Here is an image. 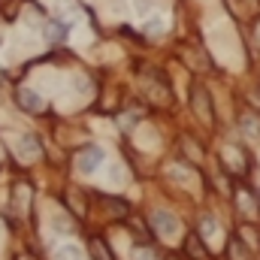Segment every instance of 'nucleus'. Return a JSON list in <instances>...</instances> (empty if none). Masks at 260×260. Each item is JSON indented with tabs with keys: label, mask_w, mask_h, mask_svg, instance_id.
I'll use <instances>...</instances> for the list:
<instances>
[{
	"label": "nucleus",
	"mask_w": 260,
	"mask_h": 260,
	"mask_svg": "<svg viewBox=\"0 0 260 260\" xmlns=\"http://www.w3.org/2000/svg\"><path fill=\"white\" fill-rule=\"evenodd\" d=\"M151 224H154V233H157V236H164V239H173V236L179 233V218H176L173 212L157 209V212H154V218H151Z\"/></svg>",
	"instance_id": "f257e3e1"
},
{
	"label": "nucleus",
	"mask_w": 260,
	"mask_h": 260,
	"mask_svg": "<svg viewBox=\"0 0 260 260\" xmlns=\"http://www.w3.org/2000/svg\"><path fill=\"white\" fill-rule=\"evenodd\" d=\"M100 164H103V148H100V145H88V148H82L79 157H76L79 173H94Z\"/></svg>",
	"instance_id": "f03ea898"
},
{
	"label": "nucleus",
	"mask_w": 260,
	"mask_h": 260,
	"mask_svg": "<svg viewBox=\"0 0 260 260\" xmlns=\"http://www.w3.org/2000/svg\"><path fill=\"white\" fill-rule=\"evenodd\" d=\"M191 106H194L197 118H200L206 127L215 124V115H212V109H209V94H206L203 88H194V91H191Z\"/></svg>",
	"instance_id": "7ed1b4c3"
},
{
	"label": "nucleus",
	"mask_w": 260,
	"mask_h": 260,
	"mask_svg": "<svg viewBox=\"0 0 260 260\" xmlns=\"http://www.w3.org/2000/svg\"><path fill=\"white\" fill-rule=\"evenodd\" d=\"M15 100H18V106L24 109V112H43L46 109V103H43V97L40 94H34L30 88H18V94H15Z\"/></svg>",
	"instance_id": "20e7f679"
},
{
	"label": "nucleus",
	"mask_w": 260,
	"mask_h": 260,
	"mask_svg": "<svg viewBox=\"0 0 260 260\" xmlns=\"http://www.w3.org/2000/svg\"><path fill=\"white\" fill-rule=\"evenodd\" d=\"M18 151H24V157L30 160V157H37V154H40V142H37L34 136H21V142H18Z\"/></svg>",
	"instance_id": "39448f33"
},
{
	"label": "nucleus",
	"mask_w": 260,
	"mask_h": 260,
	"mask_svg": "<svg viewBox=\"0 0 260 260\" xmlns=\"http://www.w3.org/2000/svg\"><path fill=\"white\" fill-rule=\"evenodd\" d=\"M91 254H94V260H112L109 245H106L103 239H91Z\"/></svg>",
	"instance_id": "423d86ee"
},
{
	"label": "nucleus",
	"mask_w": 260,
	"mask_h": 260,
	"mask_svg": "<svg viewBox=\"0 0 260 260\" xmlns=\"http://www.w3.org/2000/svg\"><path fill=\"white\" fill-rule=\"evenodd\" d=\"M46 37H49L52 43H64V37H67V24H58V21H52V24L46 27Z\"/></svg>",
	"instance_id": "0eeeda50"
},
{
	"label": "nucleus",
	"mask_w": 260,
	"mask_h": 260,
	"mask_svg": "<svg viewBox=\"0 0 260 260\" xmlns=\"http://www.w3.org/2000/svg\"><path fill=\"white\" fill-rule=\"evenodd\" d=\"M55 260H82V251L76 245H64V248H58Z\"/></svg>",
	"instance_id": "6e6552de"
},
{
	"label": "nucleus",
	"mask_w": 260,
	"mask_h": 260,
	"mask_svg": "<svg viewBox=\"0 0 260 260\" xmlns=\"http://www.w3.org/2000/svg\"><path fill=\"white\" fill-rule=\"evenodd\" d=\"M239 124H242V127H248L245 133H251V136H260V121H257V118H251V115H245V118H242Z\"/></svg>",
	"instance_id": "1a4fd4ad"
},
{
	"label": "nucleus",
	"mask_w": 260,
	"mask_h": 260,
	"mask_svg": "<svg viewBox=\"0 0 260 260\" xmlns=\"http://www.w3.org/2000/svg\"><path fill=\"white\" fill-rule=\"evenodd\" d=\"M133 260H154V248H148V245L133 248Z\"/></svg>",
	"instance_id": "9d476101"
},
{
	"label": "nucleus",
	"mask_w": 260,
	"mask_h": 260,
	"mask_svg": "<svg viewBox=\"0 0 260 260\" xmlns=\"http://www.w3.org/2000/svg\"><path fill=\"white\" fill-rule=\"evenodd\" d=\"M188 251H191V254H194L197 260L206 257V254H203V248H200V239H197V236H191V239H188Z\"/></svg>",
	"instance_id": "9b49d317"
},
{
	"label": "nucleus",
	"mask_w": 260,
	"mask_h": 260,
	"mask_svg": "<svg viewBox=\"0 0 260 260\" xmlns=\"http://www.w3.org/2000/svg\"><path fill=\"white\" fill-rule=\"evenodd\" d=\"M203 227H206V230H203V233H206V236H212V233H215V236H218V224H215V221H212V218H203Z\"/></svg>",
	"instance_id": "f8f14e48"
},
{
	"label": "nucleus",
	"mask_w": 260,
	"mask_h": 260,
	"mask_svg": "<svg viewBox=\"0 0 260 260\" xmlns=\"http://www.w3.org/2000/svg\"><path fill=\"white\" fill-rule=\"evenodd\" d=\"M145 30H148L151 37H157V34H160V21H148V24H145Z\"/></svg>",
	"instance_id": "ddd939ff"
},
{
	"label": "nucleus",
	"mask_w": 260,
	"mask_h": 260,
	"mask_svg": "<svg viewBox=\"0 0 260 260\" xmlns=\"http://www.w3.org/2000/svg\"><path fill=\"white\" fill-rule=\"evenodd\" d=\"M3 3H6V0H0V6H3Z\"/></svg>",
	"instance_id": "4468645a"
},
{
	"label": "nucleus",
	"mask_w": 260,
	"mask_h": 260,
	"mask_svg": "<svg viewBox=\"0 0 260 260\" xmlns=\"http://www.w3.org/2000/svg\"><path fill=\"white\" fill-rule=\"evenodd\" d=\"M167 260H176V257H167Z\"/></svg>",
	"instance_id": "2eb2a0df"
},
{
	"label": "nucleus",
	"mask_w": 260,
	"mask_h": 260,
	"mask_svg": "<svg viewBox=\"0 0 260 260\" xmlns=\"http://www.w3.org/2000/svg\"><path fill=\"white\" fill-rule=\"evenodd\" d=\"M0 43H3V40H0Z\"/></svg>",
	"instance_id": "dca6fc26"
}]
</instances>
